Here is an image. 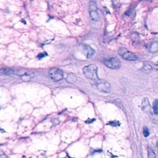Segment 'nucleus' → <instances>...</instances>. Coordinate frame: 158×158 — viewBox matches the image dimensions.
Returning <instances> with one entry per match:
<instances>
[{
    "label": "nucleus",
    "instance_id": "f257e3e1",
    "mask_svg": "<svg viewBox=\"0 0 158 158\" xmlns=\"http://www.w3.org/2000/svg\"><path fill=\"white\" fill-rule=\"evenodd\" d=\"M98 67L95 64H90L84 67L83 69V73L84 76L91 80L95 81L100 80V78L98 76Z\"/></svg>",
    "mask_w": 158,
    "mask_h": 158
},
{
    "label": "nucleus",
    "instance_id": "f03ea898",
    "mask_svg": "<svg viewBox=\"0 0 158 158\" xmlns=\"http://www.w3.org/2000/svg\"><path fill=\"white\" fill-rule=\"evenodd\" d=\"M93 86L95 90L106 93H109L111 89L109 83L100 80L94 83V85H93Z\"/></svg>",
    "mask_w": 158,
    "mask_h": 158
},
{
    "label": "nucleus",
    "instance_id": "7ed1b4c3",
    "mask_svg": "<svg viewBox=\"0 0 158 158\" xmlns=\"http://www.w3.org/2000/svg\"><path fill=\"white\" fill-rule=\"evenodd\" d=\"M118 52L119 55L127 61H135L138 59V56L133 52L129 51L127 48H119Z\"/></svg>",
    "mask_w": 158,
    "mask_h": 158
},
{
    "label": "nucleus",
    "instance_id": "20e7f679",
    "mask_svg": "<svg viewBox=\"0 0 158 158\" xmlns=\"http://www.w3.org/2000/svg\"><path fill=\"white\" fill-rule=\"evenodd\" d=\"M49 77L54 82H59L63 80L64 78V74L61 69L58 68L52 69L49 72Z\"/></svg>",
    "mask_w": 158,
    "mask_h": 158
},
{
    "label": "nucleus",
    "instance_id": "39448f33",
    "mask_svg": "<svg viewBox=\"0 0 158 158\" xmlns=\"http://www.w3.org/2000/svg\"><path fill=\"white\" fill-rule=\"evenodd\" d=\"M90 15L94 21H98L100 19V16L98 13V8L94 1H90L89 3Z\"/></svg>",
    "mask_w": 158,
    "mask_h": 158
},
{
    "label": "nucleus",
    "instance_id": "423d86ee",
    "mask_svg": "<svg viewBox=\"0 0 158 158\" xmlns=\"http://www.w3.org/2000/svg\"><path fill=\"white\" fill-rule=\"evenodd\" d=\"M104 64L107 67L111 69H119L121 67L120 60L116 58H112L109 59H106L103 61Z\"/></svg>",
    "mask_w": 158,
    "mask_h": 158
},
{
    "label": "nucleus",
    "instance_id": "0eeeda50",
    "mask_svg": "<svg viewBox=\"0 0 158 158\" xmlns=\"http://www.w3.org/2000/svg\"><path fill=\"white\" fill-rule=\"evenodd\" d=\"M82 49L85 56L87 59L91 58L93 56H94L95 53V51L89 45H83L82 46Z\"/></svg>",
    "mask_w": 158,
    "mask_h": 158
},
{
    "label": "nucleus",
    "instance_id": "6e6552de",
    "mask_svg": "<svg viewBox=\"0 0 158 158\" xmlns=\"http://www.w3.org/2000/svg\"><path fill=\"white\" fill-rule=\"evenodd\" d=\"M142 108L143 111H144L145 112H146L148 113V112L150 111V101H149L147 98H145L143 100L142 103Z\"/></svg>",
    "mask_w": 158,
    "mask_h": 158
},
{
    "label": "nucleus",
    "instance_id": "1a4fd4ad",
    "mask_svg": "<svg viewBox=\"0 0 158 158\" xmlns=\"http://www.w3.org/2000/svg\"><path fill=\"white\" fill-rule=\"evenodd\" d=\"M0 73L5 75H11L14 72L13 69H7V68H1L0 69Z\"/></svg>",
    "mask_w": 158,
    "mask_h": 158
},
{
    "label": "nucleus",
    "instance_id": "9d476101",
    "mask_svg": "<svg viewBox=\"0 0 158 158\" xmlns=\"http://www.w3.org/2000/svg\"><path fill=\"white\" fill-rule=\"evenodd\" d=\"M66 81L70 83H75L77 81V77H75L74 74H69L66 78Z\"/></svg>",
    "mask_w": 158,
    "mask_h": 158
},
{
    "label": "nucleus",
    "instance_id": "9b49d317",
    "mask_svg": "<svg viewBox=\"0 0 158 158\" xmlns=\"http://www.w3.org/2000/svg\"><path fill=\"white\" fill-rule=\"evenodd\" d=\"M21 78H22V80L24 82H28L30 80L31 76L30 75V74H24L21 76Z\"/></svg>",
    "mask_w": 158,
    "mask_h": 158
},
{
    "label": "nucleus",
    "instance_id": "f8f14e48",
    "mask_svg": "<svg viewBox=\"0 0 158 158\" xmlns=\"http://www.w3.org/2000/svg\"><path fill=\"white\" fill-rule=\"evenodd\" d=\"M155 153L152 148H148V158H155Z\"/></svg>",
    "mask_w": 158,
    "mask_h": 158
},
{
    "label": "nucleus",
    "instance_id": "ddd939ff",
    "mask_svg": "<svg viewBox=\"0 0 158 158\" xmlns=\"http://www.w3.org/2000/svg\"><path fill=\"white\" fill-rule=\"evenodd\" d=\"M157 104H158V101L157 100H156L154 102L153 104V111L155 115H157L158 114V107H157Z\"/></svg>",
    "mask_w": 158,
    "mask_h": 158
},
{
    "label": "nucleus",
    "instance_id": "4468645a",
    "mask_svg": "<svg viewBox=\"0 0 158 158\" xmlns=\"http://www.w3.org/2000/svg\"><path fill=\"white\" fill-rule=\"evenodd\" d=\"M157 49H158V47H157V42H154L153 43L151 47H150V51L152 52H155L157 51Z\"/></svg>",
    "mask_w": 158,
    "mask_h": 158
},
{
    "label": "nucleus",
    "instance_id": "2eb2a0df",
    "mask_svg": "<svg viewBox=\"0 0 158 158\" xmlns=\"http://www.w3.org/2000/svg\"><path fill=\"white\" fill-rule=\"evenodd\" d=\"M108 125L111 126L112 127H117V126H120V122L119 121H117V120L111 121V122H109L108 123Z\"/></svg>",
    "mask_w": 158,
    "mask_h": 158
},
{
    "label": "nucleus",
    "instance_id": "dca6fc26",
    "mask_svg": "<svg viewBox=\"0 0 158 158\" xmlns=\"http://www.w3.org/2000/svg\"><path fill=\"white\" fill-rule=\"evenodd\" d=\"M143 135L145 137H148L149 135H150V131H149V129L146 127H144L143 128Z\"/></svg>",
    "mask_w": 158,
    "mask_h": 158
},
{
    "label": "nucleus",
    "instance_id": "f3484780",
    "mask_svg": "<svg viewBox=\"0 0 158 158\" xmlns=\"http://www.w3.org/2000/svg\"><path fill=\"white\" fill-rule=\"evenodd\" d=\"M143 69H144L145 71H148V70H150V71H151V70L152 69V67L149 64H146V65H145Z\"/></svg>",
    "mask_w": 158,
    "mask_h": 158
},
{
    "label": "nucleus",
    "instance_id": "a211bd4d",
    "mask_svg": "<svg viewBox=\"0 0 158 158\" xmlns=\"http://www.w3.org/2000/svg\"><path fill=\"white\" fill-rule=\"evenodd\" d=\"M47 56V53H45V52H43V53H41V54H39V55L38 56V58L40 59H41V58H43V57H45V56Z\"/></svg>",
    "mask_w": 158,
    "mask_h": 158
},
{
    "label": "nucleus",
    "instance_id": "6ab92c4d",
    "mask_svg": "<svg viewBox=\"0 0 158 158\" xmlns=\"http://www.w3.org/2000/svg\"><path fill=\"white\" fill-rule=\"evenodd\" d=\"M95 119H92V120L89 119V120L86 121V123H89V124H91V123H92V122H93V121H95Z\"/></svg>",
    "mask_w": 158,
    "mask_h": 158
},
{
    "label": "nucleus",
    "instance_id": "aec40b11",
    "mask_svg": "<svg viewBox=\"0 0 158 158\" xmlns=\"http://www.w3.org/2000/svg\"><path fill=\"white\" fill-rule=\"evenodd\" d=\"M0 158H7L5 154H1L0 155Z\"/></svg>",
    "mask_w": 158,
    "mask_h": 158
}]
</instances>
